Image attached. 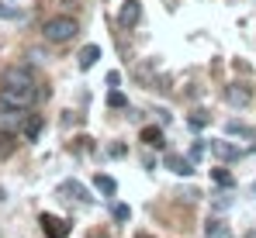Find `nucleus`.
I'll use <instances>...</instances> for the list:
<instances>
[{
	"mask_svg": "<svg viewBox=\"0 0 256 238\" xmlns=\"http://www.w3.org/2000/svg\"><path fill=\"white\" fill-rule=\"evenodd\" d=\"M76 31H80V21L70 17V14H56V17H48V21L42 24L45 41H52V45H66V41H73V38H76Z\"/></svg>",
	"mask_w": 256,
	"mask_h": 238,
	"instance_id": "1",
	"label": "nucleus"
},
{
	"mask_svg": "<svg viewBox=\"0 0 256 238\" xmlns=\"http://www.w3.org/2000/svg\"><path fill=\"white\" fill-rule=\"evenodd\" d=\"M28 107H14V104H4L0 100V131L4 135H18V131H24V124H28Z\"/></svg>",
	"mask_w": 256,
	"mask_h": 238,
	"instance_id": "2",
	"label": "nucleus"
},
{
	"mask_svg": "<svg viewBox=\"0 0 256 238\" xmlns=\"http://www.w3.org/2000/svg\"><path fill=\"white\" fill-rule=\"evenodd\" d=\"M0 100L32 111V104L38 100V86H4V90H0Z\"/></svg>",
	"mask_w": 256,
	"mask_h": 238,
	"instance_id": "3",
	"label": "nucleus"
},
{
	"mask_svg": "<svg viewBox=\"0 0 256 238\" xmlns=\"http://www.w3.org/2000/svg\"><path fill=\"white\" fill-rule=\"evenodd\" d=\"M225 100H228L232 107H250V104H253V86H246V83H228V86H225Z\"/></svg>",
	"mask_w": 256,
	"mask_h": 238,
	"instance_id": "4",
	"label": "nucleus"
},
{
	"mask_svg": "<svg viewBox=\"0 0 256 238\" xmlns=\"http://www.w3.org/2000/svg\"><path fill=\"white\" fill-rule=\"evenodd\" d=\"M4 86H38L28 66H7L4 69Z\"/></svg>",
	"mask_w": 256,
	"mask_h": 238,
	"instance_id": "5",
	"label": "nucleus"
},
{
	"mask_svg": "<svg viewBox=\"0 0 256 238\" xmlns=\"http://www.w3.org/2000/svg\"><path fill=\"white\" fill-rule=\"evenodd\" d=\"M138 14H142V3L138 0H125L122 10H118V24L122 28H135L138 24Z\"/></svg>",
	"mask_w": 256,
	"mask_h": 238,
	"instance_id": "6",
	"label": "nucleus"
},
{
	"mask_svg": "<svg viewBox=\"0 0 256 238\" xmlns=\"http://www.w3.org/2000/svg\"><path fill=\"white\" fill-rule=\"evenodd\" d=\"M59 197L80 200V204H84V200H94L90 194H86V187L80 183V180H62V183H59Z\"/></svg>",
	"mask_w": 256,
	"mask_h": 238,
	"instance_id": "7",
	"label": "nucleus"
},
{
	"mask_svg": "<svg viewBox=\"0 0 256 238\" xmlns=\"http://www.w3.org/2000/svg\"><path fill=\"white\" fill-rule=\"evenodd\" d=\"M42 228L48 232V238H70V225L52 218V214H42Z\"/></svg>",
	"mask_w": 256,
	"mask_h": 238,
	"instance_id": "8",
	"label": "nucleus"
},
{
	"mask_svg": "<svg viewBox=\"0 0 256 238\" xmlns=\"http://www.w3.org/2000/svg\"><path fill=\"white\" fill-rule=\"evenodd\" d=\"M166 169H170L173 176H190V173H194V162H190V159L187 156H166Z\"/></svg>",
	"mask_w": 256,
	"mask_h": 238,
	"instance_id": "9",
	"label": "nucleus"
},
{
	"mask_svg": "<svg viewBox=\"0 0 256 238\" xmlns=\"http://www.w3.org/2000/svg\"><path fill=\"white\" fill-rule=\"evenodd\" d=\"M212 152H214L218 159H222V162H232V159H242V149H236L232 142H214V145H212Z\"/></svg>",
	"mask_w": 256,
	"mask_h": 238,
	"instance_id": "10",
	"label": "nucleus"
},
{
	"mask_svg": "<svg viewBox=\"0 0 256 238\" xmlns=\"http://www.w3.org/2000/svg\"><path fill=\"white\" fill-rule=\"evenodd\" d=\"M204 238H232V232H228V225H225L222 218H212V221L204 225Z\"/></svg>",
	"mask_w": 256,
	"mask_h": 238,
	"instance_id": "11",
	"label": "nucleus"
},
{
	"mask_svg": "<svg viewBox=\"0 0 256 238\" xmlns=\"http://www.w3.org/2000/svg\"><path fill=\"white\" fill-rule=\"evenodd\" d=\"M142 142L149 145V149H163L166 142H163V128H142Z\"/></svg>",
	"mask_w": 256,
	"mask_h": 238,
	"instance_id": "12",
	"label": "nucleus"
},
{
	"mask_svg": "<svg viewBox=\"0 0 256 238\" xmlns=\"http://www.w3.org/2000/svg\"><path fill=\"white\" fill-rule=\"evenodd\" d=\"M94 187H97L104 197H114V194H118V183H114L111 176H104V173H97V176H94Z\"/></svg>",
	"mask_w": 256,
	"mask_h": 238,
	"instance_id": "13",
	"label": "nucleus"
},
{
	"mask_svg": "<svg viewBox=\"0 0 256 238\" xmlns=\"http://www.w3.org/2000/svg\"><path fill=\"white\" fill-rule=\"evenodd\" d=\"M97 59H100V48H97V45H86V48H80V69L97 66Z\"/></svg>",
	"mask_w": 256,
	"mask_h": 238,
	"instance_id": "14",
	"label": "nucleus"
},
{
	"mask_svg": "<svg viewBox=\"0 0 256 238\" xmlns=\"http://www.w3.org/2000/svg\"><path fill=\"white\" fill-rule=\"evenodd\" d=\"M21 135H24L28 142H35V138L42 135V118H38V114H32V118H28V124H24V131H21Z\"/></svg>",
	"mask_w": 256,
	"mask_h": 238,
	"instance_id": "15",
	"label": "nucleus"
},
{
	"mask_svg": "<svg viewBox=\"0 0 256 238\" xmlns=\"http://www.w3.org/2000/svg\"><path fill=\"white\" fill-rule=\"evenodd\" d=\"M225 131H228V135H242V138H253V128H250V124H242V121H228V124H225Z\"/></svg>",
	"mask_w": 256,
	"mask_h": 238,
	"instance_id": "16",
	"label": "nucleus"
},
{
	"mask_svg": "<svg viewBox=\"0 0 256 238\" xmlns=\"http://www.w3.org/2000/svg\"><path fill=\"white\" fill-rule=\"evenodd\" d=\"M108 107L114 111V107H128V97L118 90V86H111V93H108Z\"/></svg>",
	"mask_w": 256,
	"mask_h": 238,
	"instance_id": "17",
	"label": "nucleus"
},
{
	"mask_svg": "<svg viewBox=\"0 0 256 238\" xmlns=\"http://www.w3.org/2000/svg\"><path fill=\"white\" fill-rule=\"evenodd\" d=\"M0 17H7V21H21L24 10H21V7H10V3H0Z\"/></svg>",
	"mask_w": 256,
	"mask_h": 238,
	"instance_id": "18",
	"label": "nucleus"
},
{
	"mask_svg": "<svg viewBox=\"0 0 256 238\" xmlns=\"http://www.w3.org/2000/svg\"><path fill=\"white\" fill-rule=\"evenodd\" d=\"M208 114H204V111H194V114H190V118H187V124H190V128H194V131H201V128H204V124H208Z\"/></svg>",
	"mask_w": 256,
	"mask_h": 238,
	"instance_id": "19",
	"label": "nucleus"
},
{
	"mask_svg": "<svg viewBox=\"0 0 256 238\" xmlns=\"http://www.w3.org/2000/svg\"><path fill=\"white\" fill-rule=\"evenodd\" d=\"M212 176H214V183H222V187H232V183H236V180H232V173H228V169H214Z\"/></svg>",
	"mask_w": 256,
	"mask_h": 238,
	"instance_id": "20",
	"label": "nucleus"
},
{
	"mask_svg": "<svg viewBox=\"0 0 256 238\" xmlns=\"http://www.w3.org/2000/svg\"><path fill=\"white\" fill-rule=\"evenodd\" d=\"M10 138H14V135H4V131H0V159L10 156V149H14V142H10Z\"/></svg>",
	"mask_w": 256,
	"mask_h": 238,
	"instance_id": "21",
	"label": "nucleus"
},
{
	"mask_svg": "<svg viewBox=\"0 0 256 238\" xmlns=\"http://www.w3.org/2000/svg\"><path fill=\"white\" fill-rule=\"evenodd\" d=\"M201 156H204V142H194L190 152H187V159H190V162H201Z\"/></svg>",
	"mask_w": 256,
	"mask_h": 238,
	"instance_id": "22",
	"label": "nucleus"
},
{
	"mask_svg": "<svg viewBox=\"0 0 256 238\" xmlns=\"http://www.w3.org/2000/svg\"><path fill=\"white\" fill-rule=\"evenodd\" d=\"M111 211H114V218H118V221H128V218H132V211H128L125 204H114Z\"/></svg>",
	"mask_w": 256,
	"mask_h": 238,
	"instance_id": "23",
	"label": "nucleus"
},
{
	"mask_svg": "<svg viewBox=\"0 0 256 238\" xmlns=\"http://www.w3.org/2000/svg\"><path fill=\"white\" fill-rule=\"evenodd\" d=\"M118 83H122V73L111 69V73H108V86H118Z\"/></svg>",
	"mask_w": 256,
	"mask_h": 238,
	"instance_id": "24",
	"label": "nucleus"
},
{
	"mask_svg": "<svg viewBox=\"0 0 256 238\" xmlns=\"http://www.w3.org/2000/svg\"><path fill=\"white\" fill-rule=\"evenodd\" d=\"M246 238H256V232H250V235H246Z\"/></svg>",
	"mask_w": 256,
	"mask_h": 238,
	"instance_id": "25",
	"label": "nucleus"
},
{
	"mask_svg": "<svg viewBox=\"0 0 256 238\" xmlns=\"http://www.w3.org/2000/svg\"><path fill=\"white\" fill-rule=\"evenodd\" d=\"M138 238H149V235H142V232H138Z\"/></svg>",
	"mask_w": 256,
	"mask_h": 238,
	"instance_id": "26",
	"label": "nucleus"
}]
</instances>
